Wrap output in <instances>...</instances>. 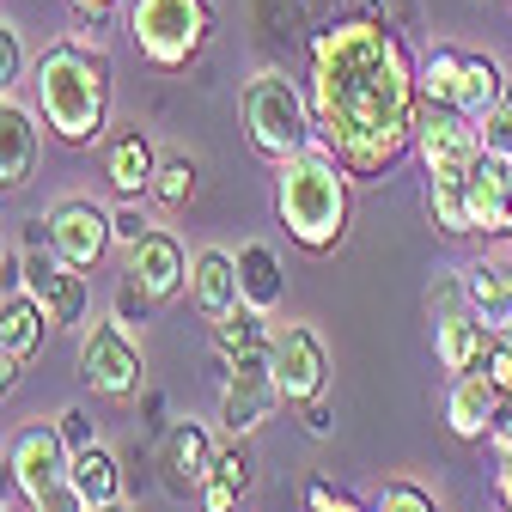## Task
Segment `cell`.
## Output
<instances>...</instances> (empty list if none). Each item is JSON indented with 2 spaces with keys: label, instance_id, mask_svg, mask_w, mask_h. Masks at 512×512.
Instances as JSON below:
<instances>
[{
  "label": "cell",
  "instance_id": "obj_36",
  "mask_svg": "<svg viewBox=\"0 0 512 512\" xmlns=\"http://www.w3.org/2000/svg\"><path fill=\"white\" fill-rule=\"evenodd\" d=\"M147 311H153V299H147L135 281H122V293H116V317H122L128 330H135V324H147Z\"/></svg>",
  "mask_w": 512,
  "mask_h": 512
},
{
  "label": "cell",
  "instance_id": "obj_14",
  "mask_svg": "<svg viewBox=\"0 0 512 512\" xmlns=\"http://www.w3.org/2000/svg\"><path fill=\"white\" fill-rule=\"evenodd\" d=\"M122 275L135 281L153 305H165V299H177L183 287H189V256H183V244H177V232H165V226H153L135 250H128V263H122Z\"/></svg>",
  "mask_w": 512,
  "mask_h": 512
},
{
  "label": "cell",
  "instance_id": "obj_17",
  "mask_svg": "<svg viewBox=\"0 0 512 512\" xmlns=\"http://www.w3.org/2000/svg\"><path fill=\"white\" fill-rule=\"evenodd\" d=\"M464 202H470L476 232H488V238H512V189H506V159L482 153V159L464 171Z\"/></svg>",
  "mask_w": 512,
  "mask_h": 512
},
{
  "label": "cell",
  "instance_id": "obj_42",
  "mask_svg": "<svg viewBox=\"0 0 512 512\" xmlns=\"http://www.w3.org/2000/svg\"><path fill=\"white\" fill-rule=\"evenodd\" d=\"M13 281H19V263H13V250H7V238H0V299L13 293Z\"/></svg>",
  "mask_w": 512,
  "mask_h": 512
},
{
  "label": "cell",
  "instance_id": "obj_11",
  "mask_svg": "<svg viewBox=\"0 0 512 512\" xmlns=\"http://www.w3.org/2000/svg\"><path fill=\"white\" fill-rule=\"evenodd\" d=\"M7 458H13L19 500L31 506V500H43L49 488L68 482V470H74V445L61 439V427H55V421H37V427H25V433L7 445Z\"/></svg>",
  "mask_w": 512,
  "mask_h": 512
},
{
  "label": "cell",
  "instance_id": "obj_29",
  "mask_svg": "<svg viewBox=\"0 0 512 512\" xmlns=\"http://www.w3.org/2000/svg\"><path fill=\"white\" fill-rule=\"evenodd\" d=\"M147 196H153L159 208H189V196H196V165H189L183 153L159 159V171H153V189H147Z\"/></svg>",
  "mask_w": 512,
  "mask_h": 512
},
{
  "label": "cell",
  "instance_id": "obj_12",
  "mask_svg": "<svg viewBox=\"0 0 512 512\" xmlns=\"http://www.w3.org/2000/svg\"><path fill=\"white\" fill-rule=\"evenodd\" d=\"M43 238L68 256L74 269H98V256L110 250V208H98L92 196H61L43 214Z\"/></svg>",
  "mask_w": 512,
  "mask_h": 512
},
{
  "label": "cell",
  "instance_id": "obj_34",
  "mask_svg": "<svg viewBox=\"0 0 512 512\" xmlns=\"http://www.w3.org/2000/svg\"><path fill=\"white\" fill-rule=\"evenodd\" d=\"M305 512H366L348 488H336V482H324V476H311L305 482Z\"/></svg>",
  "mask_w": 512,
  "mask_h": 512
},
{
  "label": "cell",
  "instance_id": "obj_44",
  "mask_svg": "<svg viewBox=\"0 0 512 512\" xmlns=\"http://www.w3.org/2000/svg\"><path fill=\"white\" fill-rule=\"evenodd\" d=\"M19 494V482H13V458L7 452H0V512H7V500Z\"/></svg>",
  "mask_w": 512,
  "mask_h": 512
},
{
  "label": "cell",
  "instance_id": "obj_32",
  "mask_svg": "<svg viewBox=\"0 0 512 512\" xmlns=\"http://www.w3.org/2000/svg\"><path fill=\"white\" fill-rule=\"evenodd\" d=\"M147 232H153V214H147L141 202H122V208H110V244H116V250H135Z\"/></svg>",
  "mask_w": 512,
  "mask_h": 512
},
{
  "label": "cell",
  "instance_id": "obj_9",
  "mask_svg": "<svg viewBox=\"0 0 512 512\" xmlns=\"http://www.w3.org/2000/svg\"><path fill=\"white\" fill-rule=\"evenodd\" d=\"M269 366H275V384H281V403H293V409H305L311 397H324V384H330V354H324V336H317L311 324L275 330Z\"/></svg>",
  "mask_w": 512,
  "mask_h": 512
},
{
  "label": "cell",
  "instance_id": "obj_5",
  "mask_svg": "<svg viewBox=\"0 0 512 512\" xmlns=\"http://www.w3.org/2000/svg\"><path fill=\"white\" fill-rule=\"evenodd\" d=\"M128 37L159 74H183L214 37L208 0H128Z\"/></svg>",
  "mask_w": 512,
  "mask_h": 512
},
{
  "label": "cell",
  "instance_id": "obj_4",
  "mask_svg": "<svg viewBox=\"0 0 512 512\" xmlns=\"http://www.w3.org/2000/svg\"><path fill=\"white\" fill-rule=\"evenodd\" d=\"M238 122H244V141L250 153H263L269 165L305 153L317 141V116H311V92L299 80H287L281 68L250 74L238 92Z\"/></svg>",
  "mask_w": 512,
  "mask_h": 512
},
{
  "label": "cell",
  "instance_id": "obj_25",
  "mask_svg": "<svg viewBox=\"0 0 512 512\" xmlns=\"http://www.w3.org/2000/svg\"><path fill=\"white\" fill-rule=\"evenodd\" d=\"M269 342H275V330H269V311H250V305H238L232 317H220V324H214V354H220V366H232V360H250V354H269Z\"/></svg>",
  "mask_w": 512,
  "mask_h": 512
},
{
  "label": "cell",
  "instance_id": "obj_10",
  "mask_svg": "<svg viewBox=\"0 0 512 512\" xmlns=\"http://www.w3.org/2000/svg\"><path fill=\"white\" fill-rule=\"evenodd\" d=\"M275 409H281V384H275L269 354L232 360V366H226V384H220V421H226V433H232V439H250Z\"/></svg>",
  "mask_w": 512,
  "mask_h": 512
},
{
  "label": "cell",
  "instance_id": "obj_46",
  "mask_svg": "<svg viewBox=\"0 0 512 512\" xmlns=\"http://www.w3.org/2000/svg\"><path fill=\"white\" fill-rule=\"evenodd\" d=\"M366 512H384V506H378V500H372V506H366Z\"/></svg>",
  "mask_w": 512,
  "mask_h": 512
},
{
  "label": "cell",
  "instance_id": "obj_1",
  "mask_svg": "<svg viewBox=\"0 0 512 512\" xmlns=\"http://www.w3.org/2000/svg\"><path fill=\"white\" fill-rule=\"evenodd\" d=\"M305 92L317 116V141L354 177H384L415 147L421 61L384 13H348L311 37Z\"/></svg>",
  "mask_w": 512,
  "mask_h": 512
},
{
  "label": "cell",
  "instance_id": "obj_7",
  "mask_svg": "<svg viewBox=\"0 0 512 512\" xmlns=\"http://www.w3.org/2000/svg\"><path fill=\"white\" fill-rule=\"evenodd\" d=\"M80 378L92 384L98 397L110 403H128V397H141V384H147V354L135 342V330L122 324V317H98V324L80 330V354H74Z\"/></svg>",
  "mask_w": 512,
  "mask_h": 512
},
{
  "label": "cell",
  "instance_id": "obj_27",
  "mask_svg": "<svg viewBox=\"0 0 512 512\" xmlns=\"http://www.w3.org/2000/svg\"><path fill=\"white\" fill-rule=\"evenodd\" d=\"M427 214L445 238H470L476 220H470V202H464V183H445V177H427Z\"/></svg>",
  "mask_w": 512,
  "mask_h": 512
},
{
  "label": "cell",
  "instance_id": "obj_21",
  "mask_svg": "<svg viewBox=\"0 0 512 512\" xmlns=\"http://www.w3.org/2000/svg\"><path fill=\"white\" fill-rule=\"evenodd\" d=\"M281 293H287V269H281L275 244H263V238L244 244V250H238V299H244L250 311H275Z\"/></svg>",
  "mask_w": 512,
  "mask_h": 512
},
{
  "label": "cell",
  "instance_id": "obj_24",
  "mask_svg": "<svg viewBox=\"0 0 512 512\" xmlns=\"http://www.w3.org/2000/svg\"><path fill=\"white\" fill-rule=\"evenodd\" d=\"M68 482L86 494V506H98V500H128L122 464H116V452H110V445H98V439L74 452V470H68Z\"/></svg>",
  "mask_w": 512,
  "mask_h": 512
},
{
  "label": "cell",
  "instance_id": "obj_39",
  "mask_svg": "<svg viewBox=\"0 0 512 512\" xmlns=\"http://www.w3.org/2000/svg\"><path fill=\"white\" fill-rule=\"evenodd\" d=\"M330 427H336V403L330 397H311L305 403V433L311 439H330Z\"/></svg>",
  "mask_w": 512,
  "mask_h": 512
},
{
  "label": "cell",
  "instance_id": "obj_3",
  "mask_svg": "<svg viewBox=\"0 0 512 512\" xmlns=\"http://www.w3.org/2000/svg\"><path fill=\"white\" fill-rule=\"evenodd\" d=\"M275 214L299 250L311 256L342 250L348 220H354V171L324 141H311L305 153L275 165Z\"/></svg>",
  "mask_w": 512,
  "mask_h": 512
},
{
  "label": "cell",
  "instance_id": "obj_26",
  "mask_svg": "<svg viewBox=\"0 0 512 512\" xmlns=\"http://www.w3.org/2000/svg\"><path fill=\"white\" fill-rule=\"evenodd\" d=\"M43 330H49V317H43V305L25 287H13L7 299H0V336H7L13 360H31L43 348Z\"/></svg>",
  "mask_w": 512,
  "mask_h": 512
},
{
  "label": "cell",
  "instance_id": "obj_47",
  "mask_svg": "<svg viewBox=\"0 0 512 512\" xmlns=\"http://www.w3.org/2000/svg\"><path fill=\"white\" fill-rule=\"evenodd\" d=\"M506 189H512V165H506Z\"/></svg>",
  "mask_w": 512,
  "mask_h": 512
},
{
  "label": "cell",
  "instance_id": "obj_33",
  "mask_svg": "<svg viewBox=\"0 0 512 512\" xmlns=\"http://www.w3.org/2000/svg\"><path fill=\"white\" fill-rule=\"evenodd\" d=\"M214 476H220V482H232L238 494H250V482H256V464H250V452H244V439H232L226 452H214Z\"/></svg>",
  "mask_w": 512,
  "mask_h": 512
},
{
  "label": "cell",
  "instance_id": "obj_31",
  "mask_svg": "<svg viewBox=\"0 0 512 512\" xmlns=\"http://www.w3.org/2000/svg\"><path fill=\"white\" fill-rule=\"evenodd\" d=\"M31 74V55H25V37L13 19H0V92H13L19 80Z\"/></svg>",
  "mask_w": 512,
  "mask_h": 512
},
{
  "label": "cell",
  "instance_id": "obj_15",
  "mask_svg": "<svg viewBox=\"0 0 512 512\" xmlns=\"http://www.w3.org/2000/svg\"><path fill=\"white\" fill-rule=\"evenodd\" d=\"M37 153H43V128H37V110L19 104L13 92H0V196L31 183L37 171Z\"/></svg>",
  "mask_w": 512,
  "mask_h": 512
},
{
  "label": "cell",
  "instance_id": "obj_41",
  "mask_svg": "<svg viewBox=\"0 0 512 512\" xmlns=\"http://www.w3.org/2000/svg\"><path fill=\"white\" fill-rule=\"evenodd\" d=\"M19 366H25V360H13L7 336H0V397H13V384H19Z\"/></svg>",
  "mask_w": 512,
  "mask_h": 512
},
{
  "label": "cell",
  "instance_id": "obj_2",
  "mask_svg": "<svg viewBox=\"0 0 512 512\" xmlns=\"http://www.w3.org/2000/svg\"><path fill=\"white\" fill-rule=\"evenodd\" d=\"M37 116L55 141L92 147L110 122V55L86 37H61L31 61Z\"/></svg>",
  "mask_w": 512,
  "mask_h": 512
},
{
  "label": "cell",
  "instance_id": "obj_28",
  "mask_svg": "<svg viewBox=\"0 0 512 512\" xmlns=\"http://www.w3.org/2000/svg\"><path fill=\"white\" fill-rule=\"evenodd\" d=\"M458 74H464V49L439 43L433 55H421V98L427 104H458Z\"/></svg>",
  "mask_w": 512,
  "mask_h": 512
},
{
  "label": "cell",
  "instance_id": "obj_16",
  "mask_svg": "<svg viewBox=\"0 0 512 512\" xmlns=\"http://www.w3.org/2000/svg\"><path fill=\"white\" fill-rule=\"evenodd\" d=\"M488 348H494V330L482 324L470 305L439 311V317H433V354H439V372L464 378V372H476V366H482V354H488Z\"/></svg>",
  "mask_w": 512,
  "mask_h": 512
},
{
  "label": "cell",
  "instance_id": "obj_18",
  "mask_svg": "<svg viewBox=\"0 0 512 512\" xmlns=\"http://www.w3.org/2000/svg\"><path fill=\"white\" fill-rule=\"evenodd\" d=\"M512 403L488 384V372H464V378H452V397H445V421H452V433L458 439H488L494 427H500V415H506Z\"/></svg>",
  "mask_w": 512,
  "mask_h": 512
},
{
  "label": "cell",
  "instance_id": "obj_8",
  "mask_svg": "<svg viewBox=\"0 0 512 512\" xmlns=\"http://www.w3.org/2000/svg\"><path fill=\"white\" fill-rule=\"evenodd\" d=\"M415 153L427 165V177H445V183H464V171L482 159V135L476 122L452 104H427L421 98V122H415Z\"/></svg>",
  "mask_w": 512,
  "mask_h": 512
},
{
  "label": "cell",
  "instance_id": "obj_37",
  "mask_svg": "<svg viewBox=\"0 0 512 512\" xmlns=\"http://www.w3.org/2000/svg\"><path fill=\"white\" fill-rule=\"evenodd\" d=\"M196 500H202V512H238V500H244V494H238L232 482H220V476H208Z\"/></svg>",
  "mask_w": 512,
  "mask_h": 512
},
{
  "label": "cell",
  "instance_id": "obj_30",
  "mask_svg": "<svg viewBox=\"0 0 512 512\" xmlns=\"http://www.w3.org/2000/svg\"><path fill=\"white\" fill-rule=\"evenodd\" d=\"M476 135H482V153H494V159L512 165V86H506V98L476 122Z\"/></svg>",
  "mask_w": 512,
  "mask_h": 512
},
{
  "label": "cell",
  "instance_id": "obj_40",
  "mask_svg": "<svg viewBox=\"0 0 512 512\" xmlns=\"http://www.w3.org/2000/svg\"><path fill=\"white\" fill-rule=\"evenodd\" d=\"M55 427H61V439H68L74 452H80V445H92V421H86V409H61Z\"/></svg>",
  "mask_w": 512,
  "mask_h": 512
},
{
  "label": "cell",
  "instance_id": "obj_13",
  "mask_svg": "<svg viewBox=\"0 0 512 512\" xmlns=\"http://www.w3.org/2000/svg\"><path fill=\"white\" fill-rule=\"evenodd\" d=\"M153 464H159V482H165L171 500H196L202 482L214 476V439H208V427L202 421H171L159 433V458Z\"/></svg>",
  "mask_w": 512,
  "mask_h": 512
},
{
  "label": "cell",
  "instance_id": "obj_38",
  "mask_svg": "<svg viewBox=\"0 0 512 512\" xmlns=\"http://www.w3.org/2000/svg\"><path fill=\"white\" fill-rule=\"evenodd\" d=\"M31 512H86V494H80L74 482H61V488H49L43 500H31Z\"/></svg>",
  "mask_w": 512,
  "mask_h": 512
},
{
  "label": "cell",
  "instance_id": "obj_35",
  "mask_svg": "<svg viewBox=\"0 0 512 512\" xmlns=\"http://www.w3.org/2000/svg\"><path fill=\"white\" fill-rule=\"evenodd\" d=\"M378 506H384V512H439V506H433V494H427V488H415V482H391V488L378 494Z\"/></svg>",
  "mask_w": 512,
  "mask_h": 512
},
{
  "label": "cell",
  "instance_id": "obj_45",
  "mask_svg": "<svg viewBox=\"0 0 512 512\" xmlns=\"http://www.w3.org/2000/svg\"><path fill=\"white\" fill-rule=\"evenodd\" d=\"M86 512H128V500H98V506H86Z\"/></svg>",
  "mask_w": 512,
  "mask_h": 512
},
{
  "label": "cell",
  "instance_id": "obj_43",
  "mask_svg": "<svg viewBox=\"0 0 512 512\" xmlns=\"http://www.w3.org/2000/svg\"><path fill=\"white\" fill-rule=\"evenodd\" d=\"M68 7H74L80 19H92V25H98V19H110V7H116V0H68Z\"/></svg>",
  "mask_w": 512,
  "mask_h": 512
},
{
  "label": "cell",
  "instance_id": "obj_20",
  "mask_svg": "<svg viewBox=\"0 0 512 512\" xmlns=\"http://www.w3.org/2000/svg\"><path fill=\"white\" fill-rule=\"evenodd\" d=\"M153 171H159V153H153V141L141 128H122V135L104 147V177H110V189L122 202H141L153 189Z\"/></svg>",
  "mask_w": 512,
  "mask_h": 512
},
{
  "label": "cell",
  "instance_id": "obj_23",
  "mask_svg": "<svg viewBox=\"0 0 512 512\" xmlns=\"http://www.w3.org/2000/svg\"><path fill=\"white\" fill-rule=\"evenodd\" d=\"M506 68H500V61L494 55H482V49H464V74H458V104L452 110H464L470 122H482L500 98H506Z\"/></svg>",
  "mask_w": 512,
  "mask_h": 512
},
{
  "label": "cell",
  "instance_id": "obj_6",
  "mask_svg": "<svg viewBox=\"0 0 512 512\" xmlns=\"http://www.w3.org/2000/svg\"><path fill=\"white\" fill-rule=\"evenodd\" d=\"M19 287L43 305L49 317V330H74L86 324V311H92V287H86V269H74L68 256H61L49 238H43V220L31 232V244L19 250Z\"/></svg>",
  "mask_w": 512,
  "mask_h": 512
},
{
  "label": "cell",
  "instance_id": "obj_19",
  "mask_svg": "<svg viewBox=\"0 0 512 512\" xmlns=\"http://www.w3.org/2000/svg\"><path fill=\"white\" fill-rule=\"evenodd\" d=\"M189 305H196L208 324L232 317L244 299H238V256L226 250H196V263H189Z\"/></svg>",
  "mask_w": 512,
  "mask_h": 512
},
{
  "label": "cell",
  "instance_id": "obj_22",
  "mask_svg": "<svg viewBox=\"0 0 512 512\" xmlns=\"http://www.w3.org/2000/svg\"><path fill=\"white\" fill-rule=\"evenodd\" d=\"M464 287H470V311L500 336V330L512 324V269L494 263V256H482V263L464 269Z\"/></svg>",
  "mask_w": 512,
  "mask_h": 512
}]
</instances>
